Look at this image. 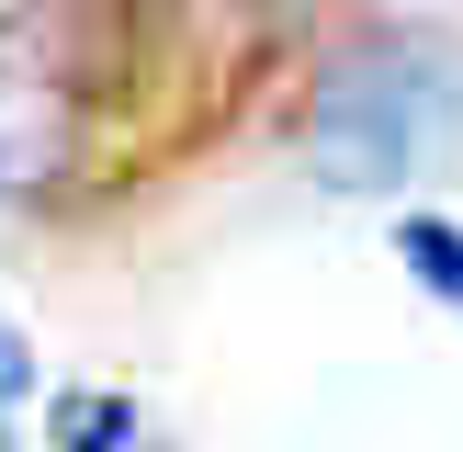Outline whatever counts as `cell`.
Wrapping results in <instances>:
<instances>
[{"instance_id":"obj_3","label":"cell","mask_w":463,"mask_h":452,"mask_svg":"<svg viewBox=\"0 0 463 452\" xmlns=\"http://www.w3.org/2000/svg\"><path fill=\"white\" fill-rule=\"evenodd\" d=\"M396 249H407V271H419L430 294H441V306L463 316V226H441V215H407L396 226Z\"/></svg>"},{"instance_id":"obj_2","label":"cell","mask_w":463,"mask_h":452,"mask_svg":"<svg viewBox=\"0 0 463 452\" xmlns=\"http://www.w3.org/2000/svg\"><path fill=\"white\" fill-rule=\"evenodd\" d=\"M57 452H158V429H147V407H136V396L80 384V396H57Z\"/></svg>"},{"instance_id":"obj_5","label":"cell","mask_w":463,"mask_h":452,"mask_svg":"<svg viewBox=\"0 0 463 452\" xmlns=\"http://www.w3.org/2000/svg\"><path fill=\"white\" fill-rule=\"evenodd\" d=\"M90 12H113V0H90Z\"/></svg>"},{"instance_id":"obj_1","label":"cell","mask_w":463,"mask_h":452,"mask_svg":"<svg viewBox=\"0 0 463 452\" xmlns=\"http://www.w3.org/2000/svg\"><path fill=\"white\" fill-rule=\"evenodd\" d=\"M452 147H463V45L430 23H384L317 80L306 158L328 170V193H396Z\"/></svg>"},{"instance_id":"obj_4","label":"cell","mask_w":463,"mask_h":452,"mask_svg":"<svg viewBox=\"0 0 463 452\" xmlns=\"http://www.w3.org/2000/svg\"><path fill=\"white\" fill-rule=\"evenodd\" d=\"M12 396H23V339L0 328V452H12Z\"/></svg>"}]
</instances>
